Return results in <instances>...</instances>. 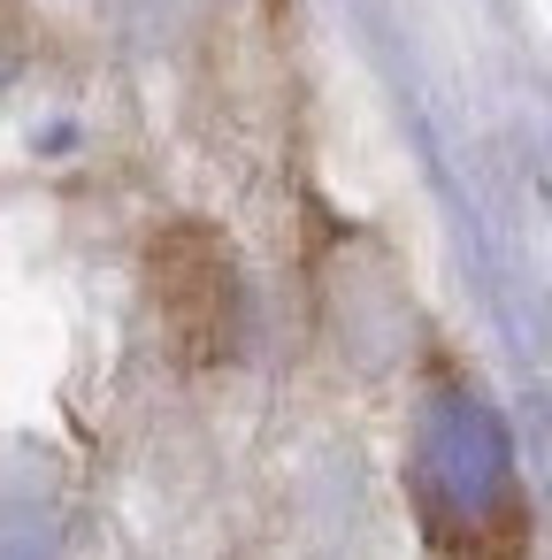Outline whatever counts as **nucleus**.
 Segmentation results:
<instances>
[{
	"label": "nucleus",
	"instance_id": "obj_1",
	"mask_svg": "<svg viewBox=\"0 0 552 560\" xmlns=\"http://www.w3.org/2000/svg\"><path fill=\"white\" fill-rule=\"evenodd\" d=\"M154 307L177 330V346L192 353H223L231 346V246H215L208 231H169L154 238Z\"/></svg>",
	"mask_w": 552,
	"mask_h": 560
}]
</instances>
